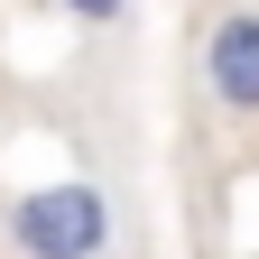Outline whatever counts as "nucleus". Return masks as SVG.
I'll use <instances>...</instances> for the list:
<instances>
[{
	"label": "nucleus",
	"mask_w": 259,
	"mask_h": 259,
	"mask_svg": "<svg viewBox=\"0 0 259 259\" xmlns=\"http://www.w3.org/2000/svg\"><path fill=\"white\" fill-rule=\"evenodd\" d=\"M10 241H19V259H102L111 250V194L83 176H56V185L10 204Z\"/></svg>",
	"instance_id": "f257e3e1"
},
{
	"label": "nucleus",
	"mask_w": 259,
	"mask_h": 259,
	"mask_svg": "<svg viewBox=\"0 0 259 259\" xmlns=\"http://www.w3.org/2000/svg\"><path fill=\"white\" fill-rule=\"evenodd\" d=\"M204 93L222 111H259V10H222L204 28Z\"/></svg>",
	"instance_id": "f03ea898"
},
{
	"label": "nucleus",
	"mask_w": 259,
	"mask_h": 259,
	"mask_svg": "<svg viewBox=\"0 0 259 259\" xmlns=\"http://www.w3.org/2000/svg\"><path fill=\"white\" fill-rule=\"evenodd\" d=\"M65 19H83V28H120L130 0H65Z\"/></svg>",
	"instance_id": "7ed1b4c3"
}]
</instances>
